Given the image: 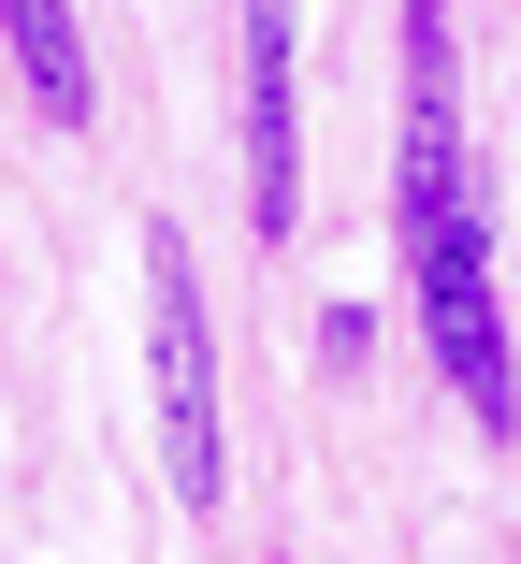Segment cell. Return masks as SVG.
<instances>
[{
    "mask_svg": "<svg viewBox=\"0 0 521 564\" xmlns=\"http://www.w3.org/2000/svg\"><path fill=\"white\" fill-rule=\"evenodd\" d=\"M0 30H15V73H30V101L73 131V117H87V44H73V0H0Z\"/></svg>",
    "mask_w": 521,
    "mask_h": 564,
    "instance_id": "obj_3",
    "label": "cell"
},
{
    "mask_svg": "<svg viewBox=\"0 0 521 564\" xmlns=\"http://www.w3.org/2000/svg\"><path fill=\"white\" fill-rule=\"evenodd\" d=\"M290 0H247V217H261V247L304 217V117H290Z\"/></svg>",
    "mask_w": 521,
    "mask_h": 564,
    "instance_id": "obj_2",
    "label": "cell"
},
{
    "mask_svg": "<svg viewBox=\"0 0 521 564\" xmlns=\"http://www.w3.org/2000/svg\"><path fill=\"white\" fill-rule=\"evenodd\" d=\"M145 391H160L174 507H218V478H232V448H218V333H203V290H188L174 232H145Z\"/></svg>",
    "mask_w": 521,
    "mask_h": 564,
    "instance_id": "obj_1",
    "label": "cell"
}]
</instances>
